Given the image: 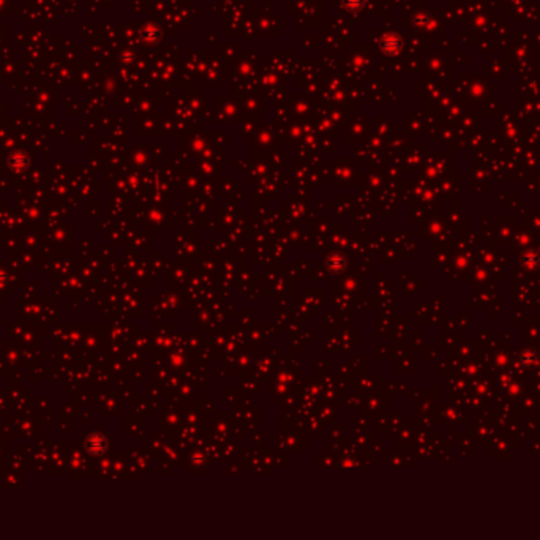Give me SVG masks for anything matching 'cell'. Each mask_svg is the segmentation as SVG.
Instances as JSON below:
<instances>
[{"instance_id": "cell-1", "label": "cell", "mask_w": 540, "mask_h": 540, "mask_svg": "<svg viewBox=\"0 0 540 540\" xmlns=\"http://www.w3.org/2000/svg\"><path fill=\"white\" fill-rule=\"evenodd\" d=\"M29 165H30L29 158L26 155H22V154H16V155H11L10 158H8V166H10L16 172L26 171V169L29 167Z\"/></svg>"}]
</instances>
